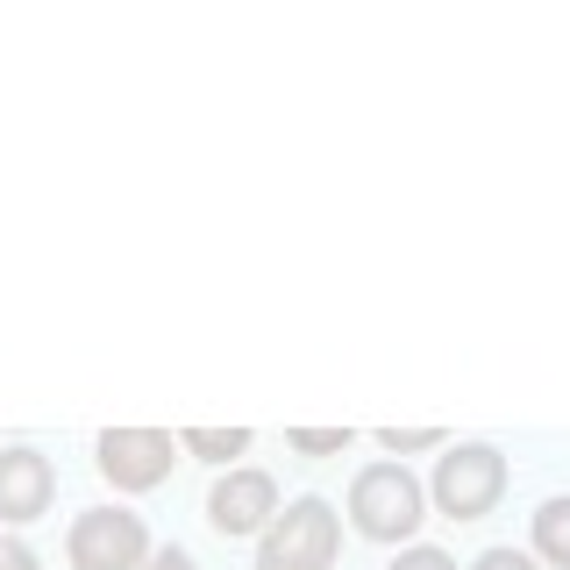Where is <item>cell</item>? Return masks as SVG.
Returning a JSON list of instances; mask_svg holds the SVG:
<instances>
[{
    "label": "cell",
    "mask_w": 570,
    "mask_h": 570,
    "mask_svg": "<svg viewBox=\"0 0 570 570\" xmlns=\"http://www.w3.org/2000/svg\"><path fill=\"white\" fill-rule=\"evenodd\" d=\"M335 549H343V521H335L328 499L307 492L272 513V528L257 542V570H328Z\"/></svg>",
    "instance_id": "obj_1"
},
{
    "label": "cell",
    "mask_w": 570,
    "mask_h": 570,
    "mask_svg": "<svg viewBox=\"0 0 570 570\" xmlns=\"http://www.w3.org/2000/svg\"><path fill=\"white\" fill-rule=\"evenodd\" d=\"M142 570H200V563H193V557H186V549H157V557H150V563H142Z\"/></svg>",
    "instance_id": "obj_15"
},
{
    "label": "cell",
    "mask_w": 570,
    "mask_h": 570,
    "mask_svg": "<svg viewBox=\"0 0 570 570\" xmlns=\"http://www.w3.org/2000/svg\"><path fill=\"white\" fill-rule=\"evenodd\" d=\"M293 450H307V456H335V450H350V428H293Z\"/></svg>",
    "instance_id": "obj_10"
},
{
    "label": "cell",
    "mask_w": 570,
    "mask_h": 570,
    "mask_svg": "<svg viewBox=\"0 0 570 570\" xmlns=\"http://www.w3.org/2000/svg\"><path fill=\"white\" fill-rule=\"evenodd\" d=\"M499 492H507V456L492 442H450V456L435 463V507L450 521H478L499 507Z\"/></svg>",
    "instance_id": "obj_3"
},
{
    "label": "cell",
    "mask_w": 570,
    "mask_h": 570,
    "mask_svg": "<svg viewBox=\"0 0 570 570\" xmlns=\"http://www.w3.org/2000/svg\"><path fill=\"white\" fill-rule=\"evenodd\" d=\"M392 570H456V563L442 557V549H406V557L392 563Z\"/></svg>",
    "instance_id": "obj_13"
},
{
    "label": "cell",
    "mask_w": 570,
    "mask_h": 570,
    "mask_svg": "<svg viewBox=\"0 0 570 570\" xmlns=\"http://www.w3.org/2000/svg\"><path fill=\"white\" fill-rule=\"evenodd\" d=\"M0 570H43V563H36V549H22V542H0Z\"/></svg>",
    "instance_id": "obj_14"
},
{
    "label": "cell",
    "mask_w": 570,
    "mask_h": 570,
    "mask_svg": "<svg viewBox=\"0 0 570 570\" xmlns=\"http://www.w3.org/2000/svg\"><path fill=\"white\" fill-rule=\"evenodd\" d=\"M178 450L222 463V456H243L249 450V428H186V435H178Z\"/></svg>",
    "instance_id": "obj_9"
},
{
    "label": "cell",
    "mask_w": 570,
    "mask_h": 570,
    "mask_svg": "<svg viewBox=\"0 0 570 570\" xmlns=\"http://www.w3.org/2000/svg\"><path fill=\"white\" fill-rule=\"evenodd\" d=\"M278 513V485L264 471H228L222 485L207 492V521L222 534H264Z\"/></svg>",
    "instance_id": "obj_6"
},
{
    "label": "cell",
    "mask_w": 570,
    "mask_h": 570,
    "mask_svg": "<svg viewBox=\"0 0 570 570\" xmlns=\"http://www.w3.org/2000/svg\"><path fill=\"white\" fill-rule=\"evenodd\" d=\"M379 442L392 456H400V450H442V428H385Z\"/></svg>",
    "instance_id": "obj_11"
},
{
    "label": "cell",
    "mask_w": 570,
    "mask_h": 570,
    "mask_svg": "<svg viewBox=\"0 0 570 570\" xmlns=\"http://www.w3.org/2000/svg\"><path fill=\"white\" fill-rule=\"evenodd\" d=\"M150 563V534L121 507H86L71 521V570H142Z\"/></svg>",
    "instance_id": "obj_4"
},
{
    "label": "cell",
    "mask_w": 570,
    "mask_h": 570,
    "mask_svg": "<svg viewBox=\"0 0 570 570\" xmlns=\"http://www.w3.org/2000/svg\"><path fill=\"white\" fill-rule=\"evenodd\" d=\"M50 492H58V471L50 456L36 450H0V521H43L50 513Z\"/></svg>",
    "instance_id": "obj_7"
},
{
    "label": "cell",
    "mask_w": 570,
    "mask_h": 570,
    "mask_svg": "<svg viewBox=\"0 0 570 570\" xmlns=\"http://www.w3.org/2000/svg\"><path fill=\"white\" fill-rule=\"evenodd\" d=\"M171 450L178 442L165 435V428H107L100 435V471L115 478L121 492H150V485H165Z\"/></svg>",
    "instance_id": "obj_5"
},
{
    "label": "cell",
    "mask_w": 570,
    "mask_h": 570,
    "mask_svg": "<svg viewBox=\"0 0 570 570\" xmlns=\"http://www.w3.org/2000/svg\"><path fill=\"white\" fill-rule=\"evenodd\" d=\"M350 521L371 534V542H406L421 528V485L406 463H364L350 485Z\"/></svg>",
    "instance_id": "obj_2"
},
{
    "label": "cell",
    "mask_w": 570,
    "mask_h": 570,
    "mask_svg": "<svg viewBox=\"0 0 570 570\" xmlns=\"http://www.w3.org/2000/svg\"><path fill=\"white\" fill-rule=\"evenodd\" d=\"M534 557L570 570V499H549V507L534 513Z\"/></svg>",
    "instance_id": "obj_8"
},
{
    "label": "cell",
    "mask_w": 570,
    "mask_h": 570,
    "mask_svg": "<svg viewBox=\"0 0 570 570\" xmlns=\"http://www.w3.org/2000/svg\"><path fill=\"white\" fill-rule=\"evenodd\" d=\"M471 570H534V557H521V549H485Z\"/></svg>",
    "instance_id": "obj_12"
}]
</instances>
